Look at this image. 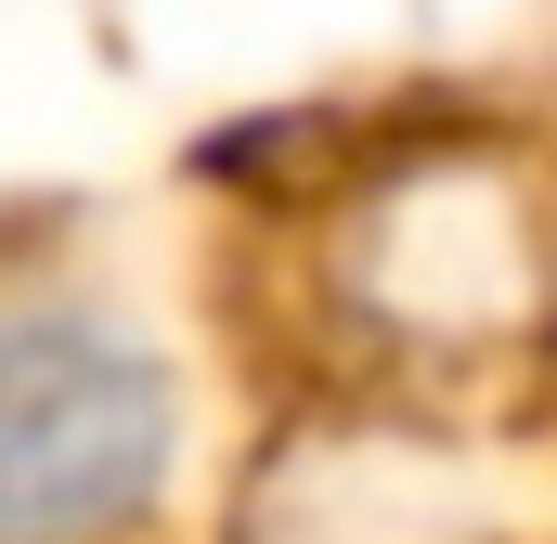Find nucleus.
Returning <instances> with one entry per match:
<instances>
[{"label":"nucleus","instance_id":"f257e3e1","mask_svg":"<svg viewBox=\"0 0 557 544\" xmlns=\"http://www.w3.org/2000/svg\"><path fill=\"white\" fill-rule=\"evenodd\" d=\"M156 467V376L91 311H0V544L104 532Z\"/></svg>","mask_w":557,"mask_h":544}]
</instances>
